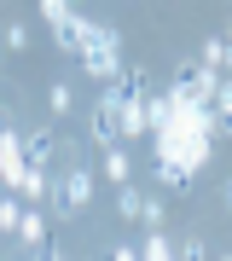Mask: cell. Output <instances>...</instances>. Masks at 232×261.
Returning a JSON list of instances; mask_svg holds the SVG:
<instances>
[{"instance_id":"4fadbf2b","label":"cell","mask_w":232,"mask_h":261,"mask_svg":"<svg viewBox=\"0 0 232 261\" xmlns=\"http://www.w3.org/2000/svg\"><path fill=\"white\" fill-rule=\"evenodd\" d=\"M139 261H174V244H163V232H151L139 244Z\"/></svg>"},{"instance_id":"cb8c5ba5","label":"cell","mask_w":232,"mask_h":261,"mask_svg":"<svg viewBox=\"0 0 232 261\" xmlns=\"http://www.w3.org/2000/svg\"><path fill=\"white\" fill-rule=\"evenodd\" d=\"M226 209H232V186H226Z\"/></svg>"},{"instance_id":"9c48e42d","label":"cell","mask_w":232,"mask_h":261,"mask_svg":"<svg viewBox=\"0 0 232 261\" xmlns=\"http://www.w3.org/2000/svg\"><path fill=\"white\" fill-rule=\"evenodd\" d=\"M12 238H18L23 250H41V244H46V215H41V209H23V221H18Z\"/></svg>"},{"instance_id":"603a6c76","label":"cell","mask_w":232,"mask_h":261,"mask_svg":"<svg viewBox=\"0 0 232 261\" xmlns=\"http://www.w3.org/2000/svg\"><path fill=\"white\" fill-rule=\"evenodd\" d=\"M221 41H226V47H232V23H226V35H221Z\"/></svg>"},{"instance_id":"ba28073f","label":"cell","mask_w":232,"mask_h":261,"mask_svg":"<svg viewBox=\"0 0 232 261\" xmlns=\"http://www.w3.org/2000/svg\"><path fill=\"white\" fill-rule=\"evenodd\" d=\"M58 157H64V140H58L53 128H29V134H23V163L35 168V174H46Z\"/></svg>"},{"instance_id":"30bf717a","label":"cell","mask_w":232,"mask_h":261,"mask_svg":"<svg viewBox=\"0 0 232 261\" xmlns=\"http://www.w3.org/2000/svg\"><path fill=\"white\" fill-rule=\"evenodd\" d=\"M139 134H151V122H145V93H139V99H122V140H139Z\"/></svg>"},{"instance_id":"9a60e30c","label":"cell","mask_w":232,"mask_h":261,"mask_svg":"<svg viewBox=\"0 0 232 261\" xmlns=\"http://www.w3.org/2000/svg\"><path fill=\"white\" fill-rule=\"evenodd\" d=\"M18 221H23V203L18 197H0V232H18Z\"/></svg>"},{"instance_id":"7402d4cb","label":"cell","mask_w":232,"mask_h":261,"mask_svg":"<svg viewBox=\"0 0 232 261\" xmlns=\"http://www.w3.org/2000/svg\"><path fill=\"white\" fill-rule=\"evenodd\" d=\"M111 261H139V250H134V244H116V255Z\"/></svg>"},{"instance_id":"d4e9b609","label":"cell","mask_w":232,"mask_h":261,"mask_svg":"<svg viewBox=\"0 0 232 261\" xmlns=\"http://www.w3.org/2000/svg\"><path fill=\"white\" fill-rule=\"evenodd\" d=\"M221 261H232V255H221Z\"/></svg>"},{"instance_id":"ac0fdd59","label":"cell","mask_w":232,"mask_h":261,"mask_svg":"<svg viewBox=\"0 0 232 261\" xmlns=\"http://www.w3.org/2000/svg\"><path fill=\"white\" fill-rule=\"evenodd\" d=\"M139 203H145L139 186H122V192H116V209H122V215H139Z\"/></svg>"},{"instance_id":"ffe728a7","label":"cell","mask_w":232,"mask_h":261,"mask_svg":"<svg viewBox=\"0 0 232 261\" xmlns=\"http://www.w3.org/2000/svg\"><path fill=\"white\" fill-rule=\"evenodd\" d=\"M46 105H53L58 116H70V87H64V82H53V93H46Z\"/></svg>"},{"instance_id":"44dd1931","label":"cell","mask_w":232,"mask_h":261,"mask_svg":"<svg viewBox=\"0 0 232 261\" xmlns=\"http://www.w3.org/2000/svg\"><path fill=\"white\" fill-rule=\"evenodd\" d=\"M35 261H64V250H58V244H41V250H35Z\"/></svg>"},{"instance_id":"e0dca14e","label":"cell","mask_w":232,"mask_h":261,"mask_svg":"<svg viewBox=\"0 0 232 261\" xmlns=\"http://www.w3.org/2000/svg\"><path fill=\"white\" fill-rule=\"evenodd\" d=\"M157 180H163L168 192H180V186H186L192 174H186V168H174V163H157Z\"/></svg>"},{"instance_id":"5b68a950","label":"cell","mask_w":232,"mask_h":261,"mask_svg":"<svg viewBox=\"0 0 232 261\" xmlns=\"http://www.w3.org/2000/svg\"><path fill=\"white\" fill-rule=\"evenodd\" d=\"M23 174H29V163H23V134L12 128V122H0V186L18 192Z\"/></svg>"},{"instance_id":"2e32d148","label":"cell","mask_w":232,"mask_h":261,"mask_svg":"<svg viewBox=\"0 0 232 261\" xmlns=\"http://www.w3.org/2000/svg\"><path fill=\"white\" fill-rule=\"evenodd\" d=\"M139 221H145L151 232H163V197H145V203H139Z\"/></svg>"},{"instance_id":"6da1fadb","label":"cell","mask_w":232,"mask_h":261,"mask_svg":"<svg viewBox=\"0 0 232 261\" xmlns=\"http://www.w3.org/2000/svg\"><path fill=\"white\" fill-rule=\"evenodd\" d=\"M209 140H215V116L197 111V105H174L168 122L157 128V163H174L186 174L209 163Z\"/></svg>"},{"instance_id":"3957f363","label":"cell","mask_w":232,"mask_h":261,"mask_svg":"<svg viewBox=\"0 0 232 261\" xmlns=\"http://www.w3.org/2000/svg\"><path fill=\"white\" fill-rule=\"evenodd\" d=\"M215 87H221V70H209V64H197V58H186V64L174 70L168 99H174V105H197V111H209V105H215Z\"/></svg>"},{"instance_id":"d6986e66","label":"cell","mask_w":232,"mask_h":261,"mask_svg":"<svg viewBox=\"0 0 232 261\" xmlns=\"http://www.w3.org/2000/svg\"><path fill=\"white\" fill-rule=\"evenodd\" d=\"M0 41H6L12 53H23V47H29V29H23V23H6V29H0Z\"/></svg>"},{"instance_id":"7c38bea8","label":"cell","mask_w":232,"mask_h":261,"mask_svg":"<svg viewBox=\"0 0 232 261\" xmlns=\"http://www.w3.org/2000/svg\"><path fill=\"white\" fill-rule=\"evenodd\" d=\"M105 174L116 180V192L128 186V151H122V145H111V151H105Z\"/></svg>"},{"instance_id":"277c9868","label":"cell","mask_w":232,"mask_h":261,"mask_svg":"<svg viewBox=\"0 0 232 261\" xmlns=\"http://www.w3.org/2000/svg\"><path fill=\"white\" fill-rule=\"evenodd\" d=\"M87 197H93V168H87L82 157H70V168L58 174V186H53V209H58V215H75Z\"/></svg>"},{"instance_id":"8992f818","label":"cell","mask_w":232,"mask_h":261,"mask_svg":"<svg viewBox=\"0 0 232 261\" xmlns=\"http://www.w3.org/2000/svg\"><path fill=\"white\" fill-rule=\"evenodd\" d=\"M41 18L53 23V41H58V47L75 58V47H82V18H75L64 0H41Z\"/></svg>"},{"instance_id":"5bb4252c","label":"cell","mask_w":232,"mask_h":261,"mask_svg":"<svg viewBox=\"0 0 232 261\" xmlns=\"http://www.w3.org/2000/svg\"><path fill=\"white\" fill-rule=\"evenodd\" d=\"M174 261H209V244L203 238H180L174 244Z\"/></svg>"},{"instance_id":"8fae6325","label":"cell","mask_w":232,"mask_h":261,"mask_svg":"<svg viewBox=\"0 0 232 261\" xmlns=\"http://www.w3.org/2000/svg\"><path fill=\"white\" fill-rule=\"evenodd\" d=\"M209 116H215V134H232V82H226V75H221V87H215Z\"/></svg>"},{"instance_id":"52a82bcc","label":"cell","mask_w":232,"mask_h":261,"mask_svg":"<svg viewBox=\"0 0 232 261\" xmlns=\"http://www.w3.org/2000/svg\"><path fill=\"white\" fill-rule=\"evenodd\" d=\"M93 140H99L105 151H111V145H122V99L111 93V87H105V93H99V105H93Z\"/></svg>"},{"instance_id":"7a4b0ae2","label":"cell","mask_w":232,"mask_h":261,"mask_svg":"<svg viewBox=\"0 0 232 261\" xmlns=\"http://www.w3.org/2000/svg\"><path fill=\"white\" fill-rule=\"evenodd\" d=\"M75 58H82V70L93 75V82L111 87V82H116V70H122V41H116V29H105V23H87V18H82V47H75Z\"/></svg>"}]
</instances>
